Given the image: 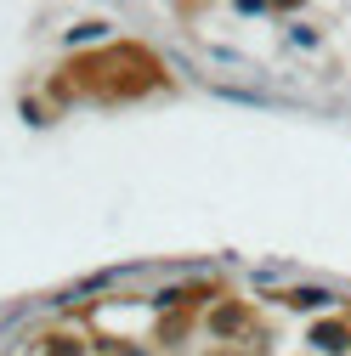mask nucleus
<instances>
[{
  "label": "nucleus",
  "instance_id": "nucleus-1",
  "mask_svg": "<svg viewBox=\"0 0 351 356\" xmlns=\"http://www.w3.org/2000/svg\"><path fill=\"white\" fill-rule=\"evenodd\" d=\"M329 300H334V294H329V289H312V283L283 294V305H295V311H318V305H329Z\"/></svg>",
  "mask_w": 351,
  "mask_h": 356
},
{
  "label": "nucleus",
  "instance_id": "nucleus-2",
  "mask_svg": "<svg viewBox=\"0 0 351 356\" xmlns=\"http://www.w3.org/2000/svg\"><path fill=\"white\" fill-rule=\"evenodd\" d=\"M312 339H318V345H323V350H340V339H345V334H340V328H334V323H323V328H318V334H312Z\"/></svg>",
  "mask_w": 351,
  "mask_h": 356
},
{
  "label": "nucleus",
  "instance_id": "nucleus-3",
  "mask_svg": "<svg viewBox=\"0 0 351 356\" xmlns=\"http://www.w3.org/2000/svg\"><path fill=\"white\" fill-rule=\"evenodd\" d=\"M108 34V23H85V29H68V46H74V40H102Z\"/></svg>",
  "mask_w": 351,
  "mask_h": 356
}]
</instances>
